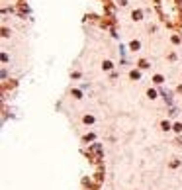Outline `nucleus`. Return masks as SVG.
Returning a JSON list of instances; mask_svg holds the SVG:
<instances>
[{
    "label": "nucleus",
    "mask_w": 182,
    "mask_h": 190,
    "mask_svg": "<svg viewBox=\"0 0 182 190\" xmlns=\"http://www.w3.org/2000/svg\"><path fill=\"white\" fill-rule=\"evenodd\" d=\"M117 4H119V6H125V4H127V0H117Z\"/></svg>",
    "instance_id": "obj_15"
},
{
    "label": "nucleus",
    "mask_w": 182,
    "mask_h": 190,
    "mask_svg": "<svg viewBox=\"0 0 182 190\" xmlns=\"http://www.w3.org/2000/svg\"><path fill=\"white\" fill-rule=\"evenodd\" d=\"M102 71H106V72L114 71V63H112L110 59H104V61H102Z\"/></svg>",
    "instance_id": "obj_3"
},
{
    "label": "nucleus",
    "mask_w": 182,
    "mask_h": 190,
    "mask_svg": "<svg viewBox=\"0 0 182 190\" xmlns=\"http://www.w3.org/2000/svg\"><path fill=\"white\" fill-rule=\"evenodd\" d=\"M71 96H72L74 100H80V98H82V90H78V88H72V90H71Z\"/></svg>",
    "instance_id": "obj_9"
},
{
    "label": "nucleus",
    "mask_w": 182,
    "mask_h": 190,
    "mask_svg": "<svg viewBox=\"0 0 182 190\" xmlns=\"http://www.w3.org/2000/svg\"><path fill=\"white\" fill-rule=\"evenodd\" d=\"M71 77H72V79H80V72L74 71V72H71Z\"/></svg>",
    "instance_id": "obj_14"
},
{
    "label": "nucleus",
    "mask_w": 182,
    "mask_h": 190,
    "mask_svg": "<svg viewBox=\"0 0 182 190\" xmlns=\"http://www.w3.org/2000/svg\"><path fill=\"white\" fill-rule=\"evenodd\" d=\"M172 131L180 135V133H182V122H174V124H172Z\"/></svg>",
    "instance_id": "obj_10"
},
{
    "label": "nucleus",
    "mask_w": 182,
    "mask_h": 190,
    "mask_svg": "<svg viewBox=\"0 0 182 190\" xmlns=\"http://www.w3.org/2000/svg\"><path fill=\"white\" fill-rule=\"evenodd\" d=\"M82 124L84 125H92L94 124V116H92V114H84V116H82Z\"/></svg>",
    "instance_id": "obj_6"
},
{
    "label": "nucleus",
    "mask_w": 182,
    "mask_h": 190,
    "mask_svg": "<svg viewBox=\"0 0 182 190\" xmlns=\"http://www.w3.org/2000/svg\"><path fill=\"white\" fill-rule=\"evenodd\" d=\"M176 92H180V94H182V84H180V86H176Z\"/></svg>",
    "instance_id": "obj_16"
},
{
    "label": "nucleus",
    "mask_w": 182,
    "mask_h": 190,
    "mask_svg": "<svg viewBox=\"0 0 182 190\" xmlns=\"http://www.w3.org/2000/svg\"><path fill=\"white\" fill-rule=\"evenodd\" d=\"M129 79L131 80H139L141 79V69H131L129 71Z\"/></svg>",
    "instance_id": "obj_5"
},
{
    "label": "nucleus",
    "mask_w": 182,
    "mask_h": 190,
    "mask_svg": "<svg viewBox=\"0 0 182 190\" xmlns=\"http://www.w3.org/2000/svg\"><path fill=\"white\" fill-rule=\"evenodd\" d=\"M151 80H153V84L161 86V84H163V82H164V77H163V75H161V72H157V75H153V79H151Z\"/></svg>",
    "instance_id": "obj_4"
},
{
    "label": "nucleus",
    "mask_w": 182,
    "mask_h": 190,
    "mask_svg": "<svg viewBox=\"0 0 182 190\" xmlns=\"http://www.w3.org/2000/svg\"><path fill=\"white\" fill-rule=\"evenodd\" d=\"M157 12L161 20L170 27H178L182 24L180 0H157Z\"/></svg>",
    "instance_id": "obj_1"
},
{
    "label": "nucleus",
    "mask_w": 182,
    "mask_h": 190,
    "mask_svg": "<svg viewBox=\"0 0 182 190\" xmlns=\"http://www.w3.org/2000/svg\"><path fill=\"white\" fill-rule=\"evenodd\" d=\"M129 49H131V51H139V49H141V41L133 39V41L129 43Z\"/></svg>",
    "instance_id": "obj_8"
},
{
    "label": "nucleus",
    "mask_w": 182,
    "mask_h": 190,
    "mask_svg": "<svg viewBox=\"0 0 182 190\" xmlns=\"http://www.w3.org/2000/svg\"><path fill=\"white\" fill-rule=\"evenodd\" d=\"M137 67H139V69H141V71H145V69H149V61H147V59H141V61H139V63H137Z\"/></svg>",
    "instance_id": "obj_11"
},
{
    "label": "nucleus",
    "mask_w": 182,
    "mask_h": 190,
    "mask_svg": "<svg viewBox=\"0 0 182 190\" xmlns=\"http://www.w3.org/2000/svg\"><path fill=\"white\" fill-rule=\"evenodd\" d=\"M161 129L163 131H170L172 129V124H170L169 120H163V122H161Z\"/></svg>",
    "instance_id": "obj_7"
},
{
    "label": "nucleus",
    "mask_w": 182,
    "mask_h": 190,
    "mask_svg": "<svg viewBox=\"0 0 182 190\" xmlns=\"http://www.w3.org/2000/svg\"><path fill=\"white\" fill-rule=\"evenodd\" d=\"M170 41H172L174 45H178V43H180V41H182V37H180V35H178V33H174V35L170 37Z\"/></svg>",
    "instance_id": "obj_13"
},
{
    "label": "nucleus",
    "mask_w": 182,
    "mask_h": 190,
    "mask_svg": "<svg viewBox=\"0 0 182 190\" xmlns=\"http://www.w3.org/2000/svg\"><path fill=\"white\" fill-rule=\"evenodd\" d=\"M131 20L133 22H141L143 20V10H141V8H135V10L131 12Z\"/></svg>",
    "instance_id": "obj_2"
},
{
    "label": "nucleus",
    "mask_w": 182,
    "mask_h": 190,
    "mask_svg": "<svg viewBox=\"0 0 182 190\" xmlns=\"http://www.w3.org/2000/svg\"><path fill=\"white\" fill-rule=\"evenodd\" d=\"M147 98H149V100H155L157 98V90H155V88H147Z\"/></svg>",
    "instance_id": "obj_12"
}]
</instances>
